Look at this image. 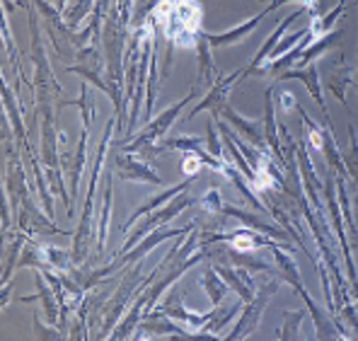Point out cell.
<instances>
[{
  "label": "cell",
  "mask_w": 358,
  "mask_h": 341,
  "mask_svg": "<svg viewBox=\"0 0 358 341\" xmlns=\"http://www.w3.org/2000/svg\"><path fill=\"white\" fill-rule=\"evenodd\" d=\"M201 204H204L208 211H218V209H220V196H218V191H211L208 196H204V201H201Z\"/></svg>",
  "instance_id": "obj_23"
},
{
  "label": "cell",
  "mask_w": 358,
  "mask_h": 341,
  "mask_svg": "<svg viewBox=\"0 0 358 341\" xmlns=\"http://www.w3.org/2000/svg\"><path fill=\"white\" fill-rule=\"evenodd\" d=\"M194 95H196V92H191V95H189V97H184V100H181L179 105L170 107V110L160 114V116L155 119L153 123H148V126L143 128V133H141V138H138V141H136L134 146H131V150H134V148H141V146H145V143H148V146H150V143H153L155 138H160V136H163V133L168 131L170 126H172L174 116H177V114L181 112V107H184L186 102H189V100H191V97H194Z\"/></svg>",
  "instance_id": "obj_5"
},
{
  "label": "cell",
  "mask_w": 358,
  "mask_h": 341,
  "mask_svg": "<svg viewBox=\"0 0 358 341\" xmlns=\"http://www.w3.org/2000/svg\"><path fill=\"white\" fill-rule=\"evenodd\" d=\"M186 206H191V199L186 194H177L172 199V204L168 206V209H160L155 216H150V218H145L143 223H141L138 227H136V235L131 237V240H126L124 242V247H121V252H129V247L131 245H136V242L141 240V237H145V235H150V232L155 230V227H160L163 223H168V220H172V218H177L179 216V211L181 209H186Z\"/></svg>",
  "instance_id": "obj_3"
},
{
  "label": "cell",
  "mask_w": 358,
  "mask_h": 341,
  "mask_svg": "<svg viewBox=\"0 0 358 341\" xmlns=\"http://www.w3.org/2000/svg\"><path fill=\"white\" fill-rule=\"evenodd\" d=\"M341 8H344V5H337V8L332 10L330 15H325V17H315V19H312L310 32H312V34H327V29H330L332 24H334V19L341 15Z\"/></svg>",
  "instance_id": "obj_20"
},
{
  "label": "cell",
  "mask_w": 358,
  "mask_h": 341,
  "mask_svg": "<svg viewBox=\"0 0 358 341\" xmlns=\"http://www.w3.org/2000/svg\"><path fill=\"white\" fill-rule=\"evenodd\" d=\"M119 167H121V177H126V180H138V182H153V184H160V177H155V172L150 170L148 165L136 162L131 155H129V160H126V157H119Z\"/></svg>",
  "instance_id": "obj_11"
},
{
  "label": "cell",
  "mask_w": 358,
  "mask_h": 341,
  "mask_svg": "<svg viewBox=\"0 0 358 341\" xmlns=\"http://www.w3.org/2000/svg\"><path fill=\"white\" fill-rule=\"evenodd\" d=\"M225 213L228 216H233V218H238V220H242L244 225H249V227H257V230H262V232H267V235H271V237H283V232L281 230H276L274 225H267L264 220H259L257 216H252V213H244V211H240V209H230V206H225Z\"/></svg>",
  "instance_id": "obj_15"
},
{
  "label": "cell",
  "mask_w": 358,
  "mask_h": 341,
  "mask_svg": "<svg viewBox=\"0 0 358 341\" xmlns=\"http://www.w3.org/2000/svg\"><path fill=\"white\" fill-rule=\"evenodd\" d=\"M278 288V281H269L264 288L257 290V295H254L252 300L247 303V310H244V315L240 317V322L235 324V329L228 334V339H242V337H249V334L254 332V329L259 327V320H262L264 310H267L269 300H271V295L276 293Z\"/></svg>",
  "instance_id": "obj_1"
},
{
  "label": "cell",
  "mask_w": 358,
  "mask_h": 341,
  "mask_svg": "<svg viewBox=\"0 0 358 341\" xmlns=\"http://www.w3.org/2000/svg\"><path fill=\"white\" fill-rule=\"evenodd\" d=\"M356 245H358V235H356Z\"/></svg>",
  "instance_id": "obj_26"
},
{
  "label": "cell",
  "mask_w": 358,
  "mask_h": 341,
  "mask_svg": "<svg viewBox=\"0 0 358 341\" xmlns=\"http://www.w3.org/2000/svg\"><path fill=\"white\" fill-rule=\"evenodd\" d=\"M301 15H303V10H298V12H293L291 17H286V19H283V24H281V27H276V32H274L271 37H269V42L264 44L262 49H259V53H257V56H254L252 66H249L247 71H242L244 76H249V73H254V71H259V68H262V63L267 61V58H269V53L274 51V46H276V42H278V37H281V34H283V29H286L288 24L293 22V19H298V17H301Z\"/></svg>",
  "instance_id": "obj_10"
},
{
  "label": "cell",
  "mask_w": 358,
  "mask_h": 341,
  "mask_svg": "<svg viewBox=\"0 0 358 341\" xmlns=\"http://www.w3.org/2000/svg\"><path fill=\"white\" fill-rule=\"evenodd\" d=\"M240 76H244V73L240 71V73H235V76H230V78H225V80H220L218 85H215L213 90H211V95L206 97V100L201 102V105L196 107L194 112H191V116H189V119H194L196 114H199V112H204V110H213L215 114H220V107H223V105H220V102H225V97H228L230 87H233V82L238 80Z\"/></svg>",
  "instance_id": "obj_9"
},
{
  "label": "cell",
  "mask_w": 358,
  "mask_h": 341,
  "mask_svg": "<svg viewBox=\"0 0 358 341\" xmlns=\"http://www.w3.org/2000/svg\"><path fill=\"white\" fill-rule=\"evenodd\" d=\"M215 271H218L220 276H223V281L228 283L230 290H235V293L240 295V300H244V303H249V300L257 295V286H254V281L249 279L247 269H230V266H215Z\"/></svg>",
  "instance_id": "obj_6"
},
{
  "label": "cell",
  "mask_w": 358,
  "mask_h": 341,
  "mask_svg": "<svg viewBox=\"0 0 358 341\" xmlns=\"http://www.w3.org/2000/svg\"><path fill=\"white\" fill-rule=\"evenodd\" d=\"M349 133H351V155H349V170H351V175L356 177V184H358V141H356V136H354V128H349Z\"/></svg>",
  "instance_id": "obj_21"
},
{
  "label": "cell",
  "mask_w": 358,
  "mask_h": 341,
  "mask_svg": "<svg viewBox=\"0 0 358 341\" xmlns=\"http://www.w3.org/2000/svg\"><path fill=\"white\" fill-rule=\"evenodd\" d=\"M267 12H271V10L267 8L262 15H257V17L247 19L244 24H238V27L230 29V32H225V34H206V39H208L211 46H223V44H235V42H240V39H244L247 34H252L254 29H257V24L262 22V17H264Z\"/></svg>",
  "instance_id": "obj_8"
},
{
  "label": "cell",
  "mask_w": 358,
  "mask_h": 341,
  "mask_svg": "<svg viewBox=\"0 0 358 341\" xmlns=\"http://www.w3.org/2000/svg\"><path fill=\"white\" fill-rule=\"evenodd\" d=\"M291 78H298V80L305 82L307 90H310V95L315 97V102L322 107L325 116H330V112H327V105H325V97H322L320 78H317V68L315 66H307L305 71H281V73H278V80H291Z\"/></svg>",
  "instance_id": "obj_7"
},
{
  "label": "cell",
  "mask_w": 358,
  "mask_h": 341,
  "mask_svg": "<svg viewBox=\"0 0 358 341\" xmlns=\"http://www.w3.org/2000/svg\"><path fill=\"white\" fill-rule=\"evenodd\" d=\"M143 329H148L150 334H158V337H163V334H172V337H181V339H191V337H194V334H189L186 329L177 327L174 322H153V320H150V324L145 322Z\"/></svg>",
  "instance_id": "obj_17"
},
{
  "label": "cell",
  "mask_w": 358,
  "mask_h": 341,
  "mask_svg": "<svg viewBox=\"0 0 358 341\" xmlns=\"http://www.w3.org/2000/svg\"><path fill=\"white\" fill-rule=\"evenodd\" d=\"M283 329L278 332V337L281 339H296L298 337V327H301L303 322V313H283Z\"/></svg>",
  "instance_id": "obj_19"
},
{
  "label": "cell",
  "mask_w": 358,
  "mask_h": 341,
  "mask_svg": "<svg viewBox=\"0 0 358 341\" xmlns=\"http://www.w3.org/2000/svg\"><path fill=\"white\" fill-rule=\"evenodd\" d=\"M186 186H189V182H184V184L172 186V189H168V191H165V194H160V196H155V199H150L148 204H145V206H141V209L136 211V213H134V218H131L129 223L124 225V230H126V227H129V225H134L136 220L141 218V216L150 213V211H153V209H158V206H160V204H165V201H168V199H174V196H177V194H181V191H186Z\"/></svg>",
  "instance_id": "obj_14"
},
{
  "label": "cell",
  "mask_w": 358,
  "mask_h": 341,
  "mask_svg": "<svg viewBox=\"0 0 358 341\" xmlns=\"http://www.w3.org/2000/svg\"><path fill=\"white\" fill-rule=\"evenodd\" d=\"M215 313H218V310H211V313H206V315L189 313V310L181 308V290L172 288V293L168 295V300H165V305L160 308V313H153V315H148V317H174V320H179V322H184L189 329H201L208 324V320L215 317Z\"/></svg>",
  "instance_id": "obj_2"
},
{
  "label": "cell",
  "mask_w": 358,
  "mask_h": 341,
  "mask_svg": "<svg viewBox=\"0 0 358 341\" xmlns=\"http://www.w3.org/2000/svg\"><path fill=\"white\" fill-rule=\"evenodd\" d=\"M201 165H204V160H201V157L196 155V152H191V155L186 157L184 162H181V170H184V172H189V175H194V172L199 170Z\"/></svg>",
  "instance_id": "obj_22"
},
{
  "label": "cell",
  "mask_w": 358,
  "mask_h": 341,
  "mask_svg": "<svg viewBox=\"0 0 358 341\" xmlns=\"http://www.w3.org/2000/svg\"><path fill=\"white\" fill-rule=\"evenodd\" d=\"M220 112H225V114H228V119H230V121H233L235 126H238L240 131H242L244 136H247L249 141L254 143V146H264V143H262V133H259V126H262V123H259V121H244V119H240L238 114H235L233 110H230L228 105H225V107H220Z\"/></svg>",
  "instance_id": "obj_13"
},
{
  "label": "cell",
  "mask_w": 358,
  "mask_h": 341,
  "mask_svg": "<svg viewBox=\"0 0 358 341\" xmlns=\"http://www.w3.org/2000/svg\"><path fill=\"white\" fill-rule=\"evenodd\" d=\"M208 146H211V152H213L215 157H220V148H218V141H215V136H213V126H208Z\"/></svg>",
  "instance_id": "obj_24"
},
{
  "label": "cell",
  "mask_w": 358,
  "mask_h": 341,
  "mask_svg": "<svg viewBox=\"0 0 358 341\" xmlns=\"http://www.w3.org/2000/svg\"><path fill=\"white\" fill-rule=\"evenodd\" d=\"M264 123H267V141L271 143V148L276 150L278 157H283L281 146L276 138V121H274V105H271V90L267 92V114H264Z\"/></svg>",
  "instance_id": "obj_16"
},
{
  "label": "cell",
  "mask_w": 358,
  "mask_h": 341,
  "mask_svg": "<svg viewBox=\"0 0 358 341\" xmlns=\"http://www.w3.org/2000/svg\"><path fill=\"white\" fill-rule=\"evenodd\" d=\"M337 37H339V32H332V34H325V37H320V42H315L310 49H307L305 53H303V61H301V66H303V63H310L312 58H315V56H320L322 51H327V49H330L332 44H334V39H337Z\"/></svg>",
  "instance_id": "obj_18"
},
{
  "label": "cell",
  "mask_w": 358,
  "mask_h": 341,
  "mask_svg": "<svg viewBox=\"0 0 358 341\" xmlns=\"http://www.w3.org/2000/svg\"><path fill=\"white\" fill-rule=\"evenodd\" d=\"M201 283L206 286V290H208V298L213 300V305H220V300L225 298V293H228V283L223 281V276L213 269H206V276L201 279Z\"/></svg>",
  "instance_id": "obj_12"
},
{
  "label": "cell",
  "mask_w": 358,
  "mask_h": 341,
  "mask_svg": "<svg viewBox=\"0 0 358 341\" xmlns=\"http://www.w3.org/2000/svg\"><path fill=\"white\" fill-rule=\"evenodd\" d=\"M283 100H281V105H283V110H288V107H293V95L291 92H283Z\"/></svg>",
  "instance_id": "obj_25"
},
{
  "label": "cell",
  "mask_w": 358,
  "mask_h": 341,
  "mask_svg": "<svg viewBox=\"0 0 358 341\" xmlns=\"http://www.w3.org/2000/svg\"><path fill=\"white\" fill-rule=\"evenodd\" d=\"M189 230H194V225H189V227H186V230H184V227H181V230H168V227H165V230L150 232V235L145 237V240L141 242V245L136 247V250L131 252V254H124L119 261H116V264H111V266H107V269H102L100 274H95V276H92V281H95V279H102V276H107V274H109V271H114L116 266H121V264H129V261L141 259V256H143V254H148L150 250H155V247H158L163 240H168V237H179V235H184V232H189Z\"/></svg>",
  "instance_id": "obj_4"
}]
</instances>
